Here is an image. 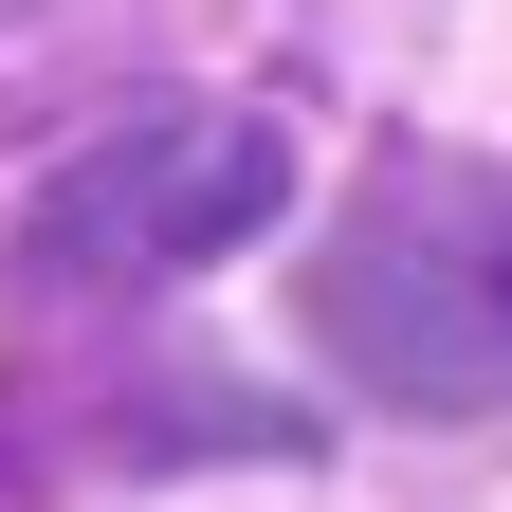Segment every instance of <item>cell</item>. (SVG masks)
<instances>
[{"instance_id":"1","label":"cell","mask_w":512,"mask_h":512,"mask_svg":"<svg viewBox=\"0 0 512 512\" xmlns=\"http://www.w3.org/2000/svg\"><path fill=\"white\" fill-rule=\"evenodd\" d=\"M311 348L366 403L421 421H494L512 403V220L458 183H384V202L311 256Z\"/></svg>"},{"instance_id":"2","label":"cell","mask_w":512,"mask_h":512,"mask_svg":"<svg viewBox=\"0 0 512 512\" xmlns=\"http://www.w3.org/2000/svg\"><path fill=\"white\" fill-rule=\"evenodd\" d=\"M275 202H293V128L183 92V110H128L110 147L55 165L37 220H19V256L37 275H202V256H238Z\"/></svg>"}]
</instances>
